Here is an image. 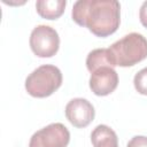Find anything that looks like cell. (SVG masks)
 I'll return each mask as SVG.
<instances>
[{
  "instance_id": "6da1fadb",
  "label": "cell",
  "mask_w": 147,
  "mask_h": 147,
  "mask_svg": "<svg viewBox=\"0 0 147 147\" xmlns=\"http://www.w3.org/2000/svg\"><path fill=\"white\" fill-rule=\"evenodd\" d=\"M72 20L86 26L96 37H108L117 31L121 6L116 0H78L71 11Z\"/></svg>"
},
{
  "instance_id": "7a4b0ae2",
  "label": "cell",
  "mask_w": 147,
  "mask_h": 147,
  "mask_svg": "<svg viewBox=\"0 0 147 147\" xmlns=\"http://www.w3.org/2000/svg\"><path fill=\"white\" fill-rule=\"evenodd\" d=\"M108 51L114 67H132L147 57V39L131 32L114 42Z\"/></svg>"
},
{
  "instance_id": "3957f363",
  "label": "cell",
  "mask_w": 147,
  "mask_h": 147,
  "mask_svg": "<svg viewBox=\"0 0 147 147\" xmlns=\"http://www.w3.org/2000/svg\"><path fill=\"white\" fill-rule=\"evenodd\" d=\"M61 84V70L52 64H42L26 77L25 90L31 96L46 98L52 95Z\"/></svg>"
},
{
  "instance_id": "277c9868",
  "label": "cell",
  "mask_w": 147,
  "mask_h": 147,
  "mask_svg": "<svg viewBox=\"0 0 147 147\" xmlns=\"http://www.w3.org/2000/svg\"><path fill=\"white\" fill-rule=\"evenodd\" d=\"M30 47L38 57H52L60 47L59 33L52 26L37 25L30 34Z\"/></svg>"
},
{
  "instance_id": "5b68a950",
  "label": "cell",
  "mask_w": 147,
  "mask_h": 147,
  "mask_svg": "<svg viewBox=\"0 0 147 147\" xmlns=\"http://www.w3.org/2000/svg\"><path fill=\"white\" fill-rule=\"evenodd\" d=\"M69 141V130L62 123H52L32 134L29 147H67Z\"/></svg>"
},
{
  "instance_id": "8992f818",
  "label": "cell",
  "mask_w": 147,
  "mask_h": 147,
  "mask_svg": "<svg viewBox=\"0 0 147 147\" xmlns=\"http://www.w3.org/2000/svg\"><path fill=\"white\" fill-rule=\"evenodd\" d=\"M118 75L110 64H102L91 71L90 88L95 95L105 96L116 90Z\"/></svg>"
},
{
  "instance_id": "52a82bcc",
  "label": "cell",
  "mask_w": 147,
  "mask_h": 147,
  "mask_svg": "<svg viewBox=\"0 0 147 147\" xmlns=\"http://www.w3.org/2000/svg\"><path fill=\"white\" fill-rule=\"evenodd\" d=\"M93 105L83 98H75L65 106V117L76 127H86L94 119Z\"/></svg>"
},
{
  "instance_id": "ba28073f",
  "label": "cell",
  "mask_w": 147,
  "mask_h": 147,
  "mask_svg": "<svg viewBox=\"0 0 147 147\" xmlns=\"http://www.w3.org/2000/svg\"><path fill=\"white\" fill-rule=\"evenodd\" d=\"M93 147H118V138L108 125L100 124L91 133Z\"/></svg>"
},
{
  "instance_id": "9c48e42d",
  "label": "cell",
  "mask_w": 147,
  "mask_h": 147,
  "mask_svg": "<svg viewBox=\"0 0 147 147\" xmlns=\"http://www.w3.org/2000/svg\"><path fill=\"white\" fill-rule=\"evenodd\" d=\"M65 5V0H38L36 9L42 18L56 20L64 13Z\"/></svg>"
},
{
  "instance_id": "30bf717a",
  "label": "cell",
  "mask_w": 147,
  "mask_h": 147,
  "mask_svg": "<svg viewBox=\"0 0 147 147\" xmlns=\"http://www.w3.org/2000/svg\"><path fill=\"white\" fill-rule=\"evenodd\" d=\"M133 84L138 93L147 95V67L136 74L133 78Z\"/></svg>"
},
{
  "instance_id": "8fae6325",
  "label": "cell",
  "mask_w": 147,
  "mask_h": 147,
  "mask_svg": "<svg viewBox=\"0 0 147 147\" xmlns=\"http://www.w3.org/2000/svg\"><path fill=\"white\" fill-rule=\"evenodd\" d=\"M126 147H147V137L136 136L127 142Z\"/></svg>"
},
{
  "instance_id": "7c38bea8",
  "label": "cell",
  "mask_w": 147,
  "mask_h": 147,
  "mask_svg": "<svg viewBox=\"0 0 147 147\" xmlns=\"http://www.w3.org/2000/svg\"><path fill=\"white\" fill-rule=\"evenodd\" d=\"M139 18H140V22L141 24L147 28V1H145L141 7H140V10H139Z\"/></svg>"
}]
</instances>
